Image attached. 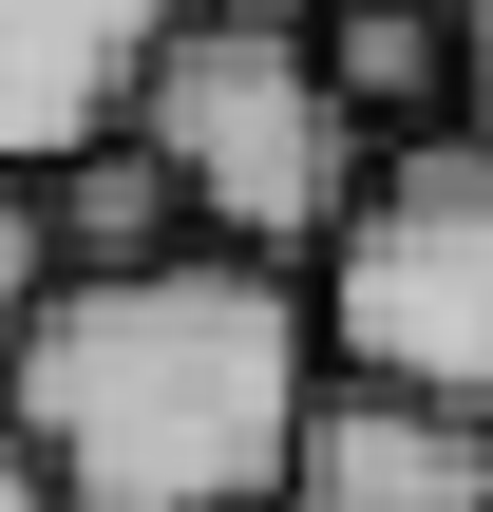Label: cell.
<instances>
[{"instance_id":"obj_1","label":"cell","mask_w":493,"mask_h":512,"mask_svg":"<svg viewBox=\"0 0 493 512\" xmlns=\"http://www.w3.org/2000/svg\"><path fill=\"white\" fill-rule=\"evenodd\" d=\"M323 399V323L285 266L171 247L114 285H38L0 342V437L38 456L57 512H266Z\"/></svg>"},{"instance_id":"obj_2","label":"cell","mask_w":493,"mask_h":512,"mask_svg":"<svg viewBox=\"0 0 493 512\" xmlns=\"http://www.w3.org/2000/svg\"><path fill=\"white\" fill-rule=\"evenodd\" d=\"M133 152L171 171V209H190V247H228V266H323V228L361 209V133H342V95H323V57L304 38H247V19H171V57L133 76Z\"/></svg>"},{"instance_id":"obj_3","label":"cell","mask_w":493,"mask_h":512,"mask_svg":"<svg viewBox=\"0 0 493 512\" xmlns=\"http://www.w3.org/2000/svg\"><path fill=\"white\" fill-rule=\"evenodd\" d=\"M304 323H323V380L493 418V152L475 133H418L361 171V209L304 266Z\"/></svg>"},{"instance_id":"obj_4","label":"cell","mask_w":493,"mask_h":512,"mask_svg":"<svg viewBox=\"0 0 493 512\" xmlns=\"http://www.w3.org/2000/svg\"><path fill=\"white\" fill-rule=\"evenodd\" d=\"M190 0H0V190L76 171L133 133V76L171 57Z\"/></svg>"},{"instance_id":"obj_5","label":"cell","mask_w":493,"mask_h":512,"mask_svg":"<svg viewBox=\"0 0 493 512\" xmlns=\"http://www.w3.org/2000/svg\"><path fill=\"white\" fill-rule=\"evenodd\" d=\"M285 512H493V418L323 380L304 399V456H285Z\"/></svg>"},{"instance_id":"obj_6","label":"cell","mask_w":493,"mask_h":512,"mask_svg":"<svg viewBox=\"0 0 493 512\" xmlns=\"http://www.w3.org/2000/svg\"><path fill=\"white\" fill-rule=\"evenodd\" d=\"M304 57H323V95H342L361 152H380V133H399V152L456 133V0H342Z\"/></svg>"},{"instance_id":"obj_7","label":"cell","mask_w":493,"mask_h":512,"mask_svg":"<svg viewBox=\"0 0 493 512\" xmlns=\"http://www.w3.org/2000/svg\"><path fill=\"white\" fill-rule=\"evenodd\" d=\"M38 285H57V247H38V190H0V342L38 323Z\"/></svg>"},{"instance_id":"obj_8","label":"cell","mask_w":493,"mask_h":512,"mask_svg":"<svg viewBox=\"0 0 493 512\" xmlns=\"http://www.w3.org/2000/svg\"><path fill=\"white\" fill-rule=\"evenodd\" d=\"M456 133L493 152V0H456Z\"/></svg>"},{"instance_id":"obj_9","label":"cell","mask_w":493,"mask_h":512,"mask_svg":"<svg viewBox=\"0 0 493 512\" xmlns=\"http://www.w3.org/2000/svg\"><path fill=\"white\" fill-rule=\"evenodd\" d=\"M190 19H247V38H323L342 0H190Z\"/></svg>"},{"instance_id":"obj_10","label":"cell","mask_w":493,"mask_h":512,"mask_svg":"<svg viewBox=\"0 0 493 512\" xmlns=\"http://www.w3.org/2000/svg\"><path fill=\"white\" fill-rule=\"evenodd\" d=\"M0 512H57V494H38V456H19V437H0Z\"/></svg>"},{"instance_id":"obj_11","label":"cell","mask_w":493,"mask_h":512,"mask_svg":"<svg viewBox=\"0 0 493 512\" xmlns=\"http://www.w3.org/2000/svg\"><path fill=\"white\" fill-rule=\"evenodd\" d=\"M266 512H285V494H266Z\"/></svg>"}]
</instances>
